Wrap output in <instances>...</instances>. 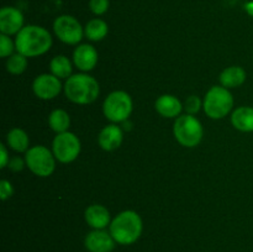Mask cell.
<instances>
[{
	"label": "cell",
	"instance_id": "8fae6325",
	"mask_svg": "<svg viewBox=\"0 0 253 252\" xmlns=\"http://www.w3.org/2000/svg\"><path fill=\"white\" fill-rule=\"evenodd\" d=\"M25 17L19 9L4 6L0 10V32L7 36H16L24 27Z\"/></svg>",
	"mask_w": 253,
	"mask_h": 252
},
{
	"label": "cell",
	"instance_id": "83f0119b",
	"mask_svg": "<svg viewBox=\"0 0 253 252\" xmlns=\"http://www.w3.org/2000/svg\"><path fill=\"white\" fill-rule=\"evenodd\" d=\"M7 167H9L12 172H20V170H22L26 167V161H25V158L20 157L10 158Z\"/></svg>",
	"mask_w": 253,
	"mask_h": 252
},
{
	"label": "cell",
	"instance_id": "4316f807",
	"mask_svg": "<svg viewBox=\"0 0 253 252\" xmlns=\"http://www.w3.org/2000/svg\"><path fill=\"white\" fill-rule=\"evenodd\" d=\"M12 195H14V187L11 183L6 179L0 180V199L5 202V200L10 199Z\"/></svg>",
	"mask_w": 253,
	"mask_h": 252
},
{
	"label": "cell",
	"instance_id": "277c9868",
	"mask_svg": "<svg viewBox=\"0 0 253 252\" xmlns=\"http://www.w3.org/2000/svg\"><path fill=\"white\" fill-rule=\"evenodd\" d=\"M234 103L230 89L222 85H214L207 91L203 99V110L212 120H221L231 113Z\"/></svg>",
	"mask_w": 253,
	"mask_h": 252
},
{
	"label": "cell",
	"instance_id": "ba28073f",
	"mask_svg": "<svg viewBox=\"0 0 253 252\" xmlns=\"http://www.w3.org/2000/svg\"><path fill=\"white\" fill-rule=\"evenodd\" d=\"M51 150L58 162L71 163L76 161L81 153V140L76 133L71 132V131L57 133L56 137L52 141Z\"/></svg>",
	"mask_w": 253,
	"mask_h": 252
},
{
	"label": "cell",
	"instance_id": "cb8c5ba5",
	"mask_svg": "<svg viewBox=\"0 0 253 252\" xmlns=\"http://www.w3.org/2000/svg\"><path fill=\"white\" fill-rule=\"evenodd\" d=\"M16 51V44L12 41L11 37L7 35L0 34V57L2 58H9L11 54Z\"/></svg>",
	"mask_w": 253,
	"mask_h": 252
},
{
	"label": "cell",
	"instance_id": "44dd1931",
	"mask_svg": "<svg viewBox=\"0 0 253 252\" xmlns=\"http://www.w3.org/2000/svg\"><path fill=\"white\" fill-rule=\"evenodd\" d=\"M49 71L53 76L59 79H68L72 76L73 67H72L71 59L64 54L54 56L49 62Z\"/></svg>",
	"mask_w": 253,
	"mask_h": 252
},
{
	"label": "cell",
	"instance_id": "7a4b0ae2",
	"mask_svg": "<svg viewBox=\"0 0 253 252\" xmlns=\"http://www.w3.org/2000/svg\"><path fill=\"white\" fill-rule=\"evenodd\" d=\"M143 230V222L135 210H124L119 212L110 222L109 232L116 244L127 246L140 239Z\"/></svg>",
	"mask_w": 253,
	"mask_h": 252
},
{
	"label": "cell",
	"instance_id": "52a82bcc",
	"mask_svg": "<svg viewBox=\"0 0 253 252\" xmlns=\"http://www.w3.org/2000/svg\"><path fill=\"white\" fill-rule=\"evenodd\" d=\"M25 161L26 167L37 177H49L56 169V157L52 150L46 146L37 145L30 147L27 152H25Z\"/></svg>",
	"mask_w": 253,
	"mask_h": 252
},
{
	"label": "cell",
	"instance_id": "4fadbf2b",
	"mask_svg": "<svg viewBox=\"0 0 253 252\" xmlns=\"http://www.w3.org/2000/svg\"><path fill=\"white\" fill-rule=\"evenodd\" d=\"M115 244L110 232L105 230H91L84 239V246L89 252H111Z\"/></svg>",
	"mask_w": 253,
	"mask_h": 252
},
{
	"label": "cell",
	"instance_id": "7402d4cb",
	"mask_svg": "<svg viewBox=\"0 0 253 252\" xmlns=\"http://www.w3.org/2000/svg\"><path fill=\"white\" fill-rule=\"evenodd\" d=\"M48 125L56 133L67 132L71 126V116L63 109H54L48 116Z\"/></svg>",
	"mask_w": 253,
	"mask_h": 252
},
{
	"label": "cell",
	"instance_id": "7c38bea8",
	"mask_svg": "<svg viewBox=\"0 0 253 252\" xmlns=\"http://www.w3.org/2000/svg\"><path fill=\"white\" fill-rule=\"evenodd\" d=\"M99 61V54L95 47L89 43H82L73 51V63L79 71L90 72L96 67Z\"/></svg>",
	"mask_w": 253,
	"mask_h": 252
},
{
	"label": "cell",
	"instance_id": "5bb4252c",
	"mask_svg": "<svg viewBox=\"0 0 253 252\" xmlns=\"http://www.w3.org/2000/svg\"><path fill=\"white\" fill-rule=\"evenodd\" d=\"M124 141V130L118 124H109L105 127L101 128L98 136V143L104 151L118 150Z\"/></svg>",
	"mask_w": 253,
	"mask_h": 252
},
{
	"label": "cell",
	"instance_id": "ffe728a7",
	"mask_svg": "<svg viewBox=\"0 0 253 252\" xmlns=\"http://www.w3.org/2000/svg\"><path fill=\"white\" fill-rule=\"evenodd\" d=\"M109 34V26L103 19H91L84 27V36L93 42L103 41Z\"/></svg>",
	"mask_w": 253,
	"mask_h": 252
},
{
	"label": "cell",
	"instance_id": "d4e9b609",
	"mask_svg": "<svg viewBox=\"0 0 253 252\" xmlns=\"http://www.w3.org/2000/svg\"><path fill=\"white\" fill-rule=\"evenodd\" d=\"M203 109V100L197 95L188 96L187 100L184 103V110L189 115H197L200 110Z\"/></svg>",
	"mask_w": 253,
	"mask_h": 252
},
{
	"label": "cell",
	"instance_id": "5b68a950",
	"mask_svg": "<svg viewBox=\"0 0 253 252\" xmlns=\"http://www.w3.org/2000/svg\"><path fill=\"white\" fill-rule=\"evenodd\" d=\"M173 135L179 145L187 148H194L202 142L204 128L202 123L194 115L184 114L178 116L173 124Z\"/></svg>",
	"mask_w": 253,
	"mask_h": 252
},
{
	"label": "cell",
	"instance_id": "f1b7e54d",
	"mask_svg": "<svg viewBox=\"0 0 253 252\" xmlns=\"http://www.w3.org/2000/svg\"><path fill=\"white\" fill-rule=\"evenodd\" d=\"M9 161H10V157H9V152H7L6 150V146H5L4 143H0V168L2 169V168L7 167Z\"/></svg>",
	"mask_w": 253,
	"mask_h": 252
},
{
	"label": "cell",
	"instance_id": "f546056e",
	"mask_svg": "<svg viewBox=\"0 0 253 252\" xmlns=\"http://www.w3.org/2000/svg\"><path fill=\"white\" fill-rule=\"evenodd\" d=\"M245 10H246V12L250 15V16L253 17V0H251V1H247L246 4H245Z\"/></svg>",
	"mask_w": 253,
	"mask_h": 252
},
{
	"label": "cell",
	"instance_id": "2e32d148",
	"mask_svg": "<svg viewBox=\"0 0 253 252\" xmlns=\"http://www.w3.org/2000/svg\"><path fill=\"white\" fill-rule=\"evenodd\" d=\"M155 109L162 118L177 119L182 115L184 105L177 96L172 94H163L155 101Z\"/></svg>",
	"mask_w": 253,
	"mask_h": 252
},
{
	"label": "cell",
	"instance_id": "6da1fadb",
	"mask_svg": "<svg viewBox=\"0 0 253 252\" xmlns=\"http://www.w3.org/2000/svg\"><path fill=\"white\" fill-rule=\"evenodd\" d=\"M52 42L53 40L48 30L39 25H26L15 37L16 52L27 58L47 53L52 47Z\"/></svg>",
	"mask_w": 253,
	"mask_h": 252
},
{
	"label": "cell",
	"instance_id": "484cf974",
	"mask_svg": "<svg viewBox=\"0 0 253 252\" xmlns=\"http://www.w3.org/2000/svg\"><path fill=\"white\" fill-rule=\"evenodd\" d=\"M109 0H89V9L96 16H101L109 10Z\"/></svg>",
	"mask_w": 253,
	"mask_h": 252
},
{
	"label": "cell",
	"instance_id": "ac0fdd59",
	"mask_svg": "<svg viewBox=\"0 0 253 252\" xmlns=\"http://www.w3.org/2000/svg\"><path fill=\"white\" fill-rule=\"evenodd\" d=\"M231 125L241 132H253V108L240 106L231 114Z\"/></svg>",
	"mask_w": 253,
	"mask_h": 252
},
{
	"label": "cell",
	"instance_id": "9c48e42d",
	"mask_svg": "<svg viewBox=\"0 0 253 252\" xmlns=\"http://www.w3.org/2000/svg\"><path fill=\"white\" fill-rule=\"evenodd\" d=\"M53 32L57 39L66 44H79L84 36V27L71 15H61L53 21Z\"/></svg>",
	"mask_w": 253,
	"mask_h": 252
},
{
	"label": "cell",
	"instance_id": "e0dca14e",
	"mask_svg": "<svg viewBox=\"0 0 253 252\" xmlns=\"http://www.w3.org/2000/svg\"><path fill=\"white\" fill-rule=\"evenodd\" d=\"M247 74L242 67L240 66H231L225 68L224 71L220 73L219 81L220 85L225 86L227 89L239 88L242 84L246 82Z\"/></svg>",
	"mask_w": 253,
	"mask_h": 252
},
{
	"label": "cell",
	"instance_id": "30bf717a",
	"mask_svg": "<svg viewBox=\"0 0 253 252\" xmlns=\"http://www.w3.org/2000/svg\"><path fill=\"white\" fill-rule=\"evenodd\" d=\"M63 86L61 79L52 73L40 74L32 82V91L37 98L42 100H52L57 98Z\"/></svg>",
	"mask_w": 253,
	"mask_h": 252
},
{
	"label": "cell",
	"instance_id": "603a6c76",
	"mask_svg": "<svg viewBox=\"0 0 253 252\" xmlns=\"http://www.w3.org/2000/svg\"><path fill=\"white\" fill-rule=\"evenodd\" d=\"M6 71L14 76H20L24 73L27 68V57L24 54L15 52L14 54L6 59Z\"/></svg>",
	"mask_w": 253,
	"mask_h": 252
},
{
	"label": "cell",
	"instance_id": "d6986e66",
	"mask_svg": "<svg viewBox=\"0 0 253 252\" xmlns=\"http://www.w3.org/2000/svg\"><path fill=\"white\" fill-rule=\"evenodd\" d=\"M6 143L15 152H27L30 148V138L25 130L20 127L11 128L6 135Z\"/></svg>",
	"mask_w": 253,
	"mask_h": 252
},
{
	"label": "cell",
	"instance_id": "3957f363",
	"mask_svg": "<svg viewBox=\"0 0 253 252\" xmlns=\"http://www.w3.org/2000/svg\"><path fill=\"white\" fill-rule=\"evenodd\" d=\"M63 91L69 101L78 105L94 103L100 94V85L94 77L86 73L72 74L66 79Z\"/></svg>",
	"mask_w": 253,
	"mask_h": 252
},
{
	"label": "cell",
	"instance_id": "8992f818",
	"mask_svg": "<svg viewBox=\"0 0 253 252\" xmlns=\"http://www.w3.org/2000/svg\"><path fill=\"white\" fill-rule=\"evenodd\" d=\"M133 110L131 95L124 90H114L104 99L103 114L111 124H123L128 120Z\"/></svg>",
	"mask_w": 253,
	"mask_h": 252
},
{
	"label": "cell",
	"instance_id": "9a60e30c",
	"mask_svg": "<svg viewBox=\"0 0 253 252\" xmlns=\"http://www.w3.org/2000/svg\"><path fill=\"white\" fill-rule=\"evenodd\" d=\"M84 219L93 230H105L113 220L108 208L101 204L89 205L84 211Z\"/></svg>",
	"mask_w": 253,
	"mask_h": 252
}]
</instances>
